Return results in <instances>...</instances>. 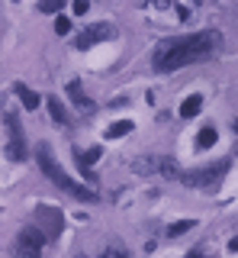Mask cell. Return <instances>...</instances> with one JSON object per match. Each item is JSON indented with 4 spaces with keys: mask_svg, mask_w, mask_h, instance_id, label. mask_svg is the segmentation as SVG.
<instances>
[{
    "mask_svg": "<svg viewBox=\"0 0 238 258\" xmlns=\"http://www.w3.org/2000/svg\"><path fill=\"white\" fill-rule=\"evenodd\" d=\"M219 48H222V32L219 29H203V32H193V36H174V39H164V42L155 48L152 64L161 75H171V71L187 68V64L216 58Z\"/></svg>",
    "mask_w": 238,
    "mask_h": 258,
    "instance_id": "obj_1",
    "label": "cell"
},
{
    "mask_svg": "<svg viewBox=\"0 0 238 258\" xmlns=\"http://www.w3.org/2000/svg\"><path fill=\"white\" fill-rule=\"evenodd\" d=\"M39 168H42V174L49 177V181L55 184V187L68 190L71 197H77V200H87V204H93V200H97V190H93V187H84V184H77L74 177H68V171L58 165V161H55L52 149H49V142H42V145H39Z\"/></svg>",
    "mask_w": 238,
    "mask_h": 258,
    "instance_id": "obj_2",
    "label": "cell"
},
{
    "mask_svg": "<svg viewBox=\"0 0 238 258\" xmlns=\"http://www.w3.org/2000/svg\"><path fill=\"white\" fill-rule=\"evenodd\" d=\"M225 171H228V161H216V165H209V168H196V171H187V174H180V181H184L187 187L212 190V187H219V184H222V177H225Z\"/></svg>",
    "mask_w": 238,
    "mask_h": 258,
    "instance_id": "obj_3",
    "label": "cell"
},
{
    "mask_svg": "<svg viewBox=\"0 0 238 258\" xmlns=\"http://www.w3.org/2000/svg\"><path fill=\"white\" fill-rule=\"evenodd\" d=\"M7 155L13 161H26V136H23V126H20V116L17 113H7Z\"/></svg>",
    "mask_w": 238,
    "mask_h": 258,
    "instance_id": "obj_4",
    "label": "cell"
},
{
    "mask_svg": "<svg viewBox=\"0 0 238 258\" xmlns=\"http://www.w3.org/2000/svg\"><path fill=\"white\" fill-rule=\"evenodd\" d=\"M45 245V232L36 229V226H26V229L17 236V255L20 258H39Z\"/></svg>",
    "mask_w": 238,
    "mask_h": 258,
    "instance_id": "obj_5",
    "label": "cell"
},
{
    "mask_svg": "<svg viewBox=\"0 0 238 258\" xmlns=\"http://www.w3.org/2000/svg\"><path fill=\"white\" fill-rule=\"evenodd\" d=\"M113 36H116V29L109 26V23H93V26H87L81 36L74 39V48L84 52V48H93L97 42H106V39H113Z\"/></svg>",
    "mask_w": 238,
    "mask_h": 258,
    "instance_id": "obj_6",
    "label": "cell"
},
{
    "mask_svg": "<svg viewBox=\"0 0 238 258\" xmlns=\"http://www.w3.org/2000/svg\"><path fill=\"white\" fill-rule=\"evenodd\" d=\"M68 94H71V100H74V107L77 110H93V100L84 94V87H81V81H68Z\"/></svg>",
    "mask_w": 238,
    "mask_h": 258,
    "instance_id": "obj_7",
    "label": "cell"
},
{
    "mask_svg": "<svg viewBox=\"0 0 238 258\" xmlns=\"http://www.w3.org/2000/svg\"><path fill=\"white\" fill-rule=\"evenodd\" d=\"M45 107H49V113H52V119L58 126H68L71 119H68V113H65V107H61V100L58 97H45Z\"/></svg>",
    "mask_w": 238,
    "mask_h": 258,
    "instance_id": "obj_8",
    "label": "cell"
},
{
    "mask_svg": "<svg viewBox=\"0 0 238 258\" xmlns=\"http://www.w3.org/2000/svg\"><path fill=\"white\" fill-rule=\"evenodd\" d=\"M13 91H17V97L23 100V107H26V110H36V107H39V94L29 91L26 84H13Z\"/></svg>",
    "mask_w": 238,
    "mask_h": 258,
    "instance_id": "obj_9",
    "label": "cell"
},
{
    "mask_svg": "<svg viewBox=\"0 0 238 258\" xmlns=\"http://www.w3.org/2000/svg\"><path fill=\"white\" fill-rule=\"evenodd\" d=\"M203 110V97L200 94H193V97H187V100L184 103H180V116H196V113H200Z\"/></svg>",
    "mask_w": 238,
    "mask_h": 258,
    "instance_id": "obj_10",
    "label": "cell"
},
{
    "mask_svg": "<svg viewBox=\"0 0 238 258\" xmlns=\"http://www.w3.org/2000/svg\"><path fill=\"white\" fill-rule=\"evenodd\" d=\"M216 139H219V133L212 126H206V129H200V136H196V145H200V149H209V145H216Z\"/></svg>",
    "mask_w": 238,
    "mask_h": 258,
    "instance_id": "obj_11",
    "label": "cell"
},
{
    "mask_svg": "<svg viewBox=\"0 0 238 258\" xmlns=\"http://www.w3.org/2000/svg\"><path fill=\"white\" fill-rule=\"evenodd\" d=\"M126 133H132V119H119V123H113L106 129V139H119V136H126Z\"/></svg>",
    "mask_w": 238,
    "mask_h": 258,
    "instance_id": "obj_12",
    "label": "cell"
},
{
    "mask_svg": "<svg viewBox=\"0 0 238 258\" xmlns=\"http://www.w3.org/2000/svg\"><path fill=\"white\" fill-rule=\"evenodd\" d=\"M187 229H193V220H180V223H174V226H168V239H177V236H184Z\"/></svg>",
    "mask_w": 238,
    "mask_h": 258,
    "instance_id": "obj_13",
    "label": "cell"
},
{
    "mask_svg": "<svg viewBox=\"0 0 238 258\" xmlns=\"http://www.w3.org/2000/svg\"><path fill=\"white\" fill-rule=\"evenodd\" d=\"M65 0H39V13H58Z\"/></svg>",
    "mask_w": 238,
    "mask_h": 258,
    "instance_id": "obj_14",
    "label": "cell"
},
{
    "mask_svg": "<svg viewBox=\"0 0 238 258\" xmlns=\"http://www.w3.org/2000/svg\"><path fill=\"white\" fill-rule=\"evenodd\" d=\"M100 258H129V252H126L123 245H106L103 248V255Z\"/></svg>",
    "mask_w": 238,
    "mask_h": 258,
    "instance_id": "obj_15",
    "label": "cell"
},
{
    "mask_svg": "<svg viewBox=\"0 0 238 258\" xmlns=\"http://www.w3.org/2000/svg\"><path fill=\"white\" fill-rule=\"evenodd\" d=\"M55 32H58V36H68V32H71V20H68V16H58V20H55Z\"/></svg>",
    "mask_w": 238,
    "mask_h": 258,
    "instance_id": "obj_16",
    "label": "cell"
},
{
    "mask_svg": "<svg viewBox=\"0 0 238 258\" xmlns=\"http://www.w3.org/2000/svg\"><path fill=\"white\" fill-rule=\"evenodd\" d=\"M87 7H90V0H74V13H77V16L87 13Z\"/></svg>",
    "mask_w": 238,
    "mask_h": 258,
    "instance_id": "obj_17",
    "label": "cell"
},
{
    "mask_svg": "<svg viewBox=\"0 0 238 258\" xmlns=\"http://www.w3.org/2000/svg\"><path fill=\"white\" fill-rule=\"evenodd\" d=\"M187 258H203V255H200V252H190V255H187Z\"/></svg>",
    "mask_w": 238,
    "mask_h": 258,
    "instance_id": "obj_18",
    "label": "cell"
},
{
    "mask_svg": "<svg viewBox=\"0 0 238 258\" xmlns=\"http://www.w3.org/2000/svg\"><path fill=\"white\" fill-rule=\"evenodd\" d=\"M232 126H235V133H238V119H235V123H232Z\"/></svg>",
    "mask_w": 238,
    "mask_h": 258,
    "instance_id": "obj_19",
    "label": "cell"
},
{
    "mask_svg": "<svg viewBox=\"0 0 238 258\" xmlns=\"http://www.w3.org/2000/svg\"><path fill=\"white\" fill-rule=\"evenodd\" d=\"M77 258H84V255H77Z\"/></svg>",
    "mask_w": 238,
    "mask_h": 258,
    "instance_id": "obj_20",
    "label": "cell"
}]
</instances>
